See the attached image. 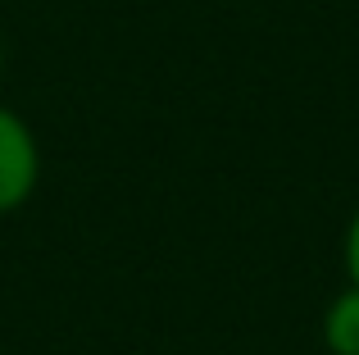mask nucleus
<instances>
[{
  "mask_svg": "<svg viewBox=\"0 0 359 355\" xmlns=\"http://www.w3.org/2000/svg\"><path fill=\"white\" fill-rule=\"evenodd\" d=\"M41 182V146L18 109L0 105V219L23 210Z\"/></svg>",
  "mask_w": 359,
  "mask_h": 355,
  "instance_id": "obj_1",
  "label": "nucleus"
},
{
  "mask_svg": "<svg viewBox=\"0 0 359 355\" xmlns=\"http://www.w3.org/2000/svg\"><path fill=\"white\" fill-rule=\"evenodd\" d=\"M323 347L327 355H359V287H346L323 310Z\"/></svg>",
  "mask_w": 359,
  "mask_h": 355,
  "instance_id": "obj_2",
  "label": "nucleus"
},
{
  "mask_svg": "<svg viewBox=\"0 0 359 355\" xmlns=\"http://www.w3.org/2000/svg\"><path fill=\"white\" fill-rule=\"evenodd\" d=\"M341 260H346V278H351V287H359V210L351 214V223H346Z\"/></svg>",
  "mask_w": 359,
  "mask_h": 355,
  "instance_id": "obj_3",
  "label": "nucleus"
},
{
  "mask_svg": "<svg viewBox=\"0 0 359 355\" xmlns=\"http://www.w3.org/2000/svg\"><path fill=\"white\" fill-rule=\"evenodd\" d=\"M0 60H5V51H0Z\"/></svg>",
  "mask_w": 359,
  "mask_h": 355,
  "instance_id": "obj_4",
  "label": "nucleus"
}]
</instances>
